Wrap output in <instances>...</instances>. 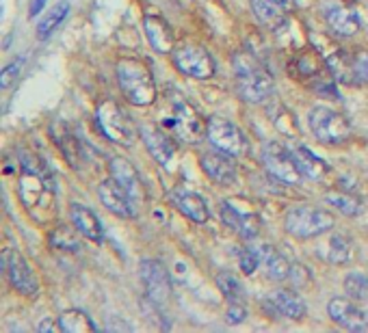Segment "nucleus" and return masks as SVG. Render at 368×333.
Segmentation results:
<instances>
[{
  "instance_id": "nucleus-32",
  "label": "nucleus",
  "mask_w": 368,
  "mask_h": 333,
  "mask_svg": "<svg viewBox=\"0 0 368 333\" xmlns=\"http://www.w3.org/2000/svg\"><path fill=\"white\" fill-rule=\"evenodd\" d=\"M325 258H327L331 264H345V262H349V258H351V245H349V240L343 238V236H331L329 242H327Z\"/></svg>"
},
{
  "instance_id": "nucleus-4",
  "label": "nucleus",
  "mask_w": 368,
  "mask_h": 333,
  "mask_svg": "<svg viewBox=\"0 0 368 333\" xmlns=\"http://www.w3.org/2000/svg\"><path fill=\"white\" fill-rule=\"evenodd\" d=\"M234 72H236L239 94L247 102L260 104L273 94V78L267 74V70L258 61H253L249 54L234 56Z\"/></svg>"
},
{
  "instance_id": "nucleus-23",
  "label": "nucleus",
  "mask_w": 368,
  "mask_h": 333,
  "mask_svg": "<svg viewBox=\"0 0 368 333\" xmlns=\"http://www.w3.org/2000/svg\"><path fill=\"white\" fill-rule=\"evenodd\" d=\"M144 28L156 52H163V54L174 52V30L169 26V22H165L158 15H148L144 20Z\"/></svg>"
},
{
  "instance_id": "nucleus-43",
  "label": "nucleus",
  "mask_w": 368,
  "mask_h": 333,
  "mask_svg": "<svg viewBox=\"0 0 368 333\" xmlns=\"http://www.w3.org/2000/svg\"><path fill=\"white\" fill-rule=\"evenodd\" d=\"M366 3H368V0H366Z\"/></svg>"
},
{
  "instance_id": "nucleus-37",
  "label": "nucleus",
  "mask_w": 368,
  "mask_h": 333,
  "mask_svg": "<svg viewBox=\"0 0 368 333\" xmlns=\"http://www.w3.org/2000/svg\"><path fill=\"white\" fill-rule=\"evenodd\" d=\"M288 279H293V284L297 288H303L310 282V270L305 266H301L299 262L291 264V272H288Z\"/></svg>"
},
{
  "instance_id": "nucleus-16",
  "label": "nucleus",
  "mask_w": 368,
  "mask_h": 333,
  "mask_svg": "<svg viewBox=\"0 0 368 333\" xmlns=\"http://www.w3.org/2000/svg\"><path fill=\"white\" fill-rule=\"evenodd\" d=\"M323 15H325V22L329 24V28L341 37H353L360 30L357 13L351 7H347L345 3H341V0H331V3H327L323 7Z\"/></svg>"
},
{
  "instance_id": "nucleus-36",
  "label": "nucleus",
  "mask_w": 368,
  "mask_h": 333,
  "mask_svg": "<svg viewBox=\"0 0 368 333\" xmlns=\"http://www.w3.org/2000/svg\"><path fill=\"white\" fill-rule=\"evenodd\" d=\"M239 262H241V270L245 272V275H253V272H256V268L260 266V260H258V256H256V251H253V249L243 251L241 258H239Z\"/></svg>"
},
{
  "instance_id": "nucleus-2",
  "label": "nucleus",
  "mask_w": 368,
  "mask_h": 333,
  "mask_svg": "<svg viewBox=\"0 0 368 333\" xmlns=\"http://www.w3.org/2000/svg\"><path fill=\"white\" fill-rule=\"evenodd\" d=\"M20 165H22V175L18 182V195H20L24 208L42 221L39 212L50 215L48 210L54 201V195L50 193L48 180H46L37 158L35 161L24 158V161H20Z\"/></svg>"
},
{
  "instance_id": "nucleus-18",
  "label": "nucleus",
  "mask_w": 368,
  "mask_h": 333,
  "mask_svg": "<svg viewBox=\"0 0 368 333\" xmlns=\"http://www.w3.org/2000/svg\"><path fill=\"white\" fill-rule=\"evenodd\" d=\"M232 156L223 154V151H206L202 154V169L206 171V175L215 182V184H221V187H230L234 184L236 180V167L234 163L230 161Z\"/></svg>"
},
{
  "instance_id": "nucleus-6",
  "label": "nucleus",
  "mask_w": 368,
  "mask_h": 333,
  "mask_svg": "<svg viewBox=\"0 0 368 333\" xmlns=\"http://www.w3.org/2000/svg\"><path fill=\"white\" fill-rule=\"evenodd\" d=\"M284 227L291 236L307 240L327 234L334 227V215L323 208L312 206H297L286 212Z\"/></svg>"
},
{
  "instance_id": "nucleus-20",
  "label": "nucleus",
  "mask_w": 368,
  "mask_h": 333,
  "mask_svg": "<svg viewBox=\"0 0 368 333\" xmlns=\"http://www.w3.org/2000/svg\"><path fill=\"white\" fill-rule=\"evenodd\" d=\"M221 210V219L223 223H228L232 230H236L241 236L245 238H253L258 232H260V221L256 215H251V212H243L239 208L232 206V201H221L219 206Z\"/></svg>"
},
{
  "instance_id": "nucleus-29",
  "label": "nucleus",
  "mask_w": 368,
  "mask_h": 333,
  "mask_svg": "<svg viewBox=\"0 0 368 333\" xmlns=\"http://www.w3.org/2000/svg\"><path fill=\"white\" fill-rule=\"evenodd\" d=\"M68 13H70V5H68V3L54 5L52 11L37 24V35H39V39H48V37L54 33V30H56V26H59V24L68 18Z\"/></svg>"
},
{
  "instance_id": "nucleus-26",
  "label": "nucleus",
  "mask_w": 368,
  "mask_h": 333,
  "mask_svg": "<svg viewBox=\"0 0 368 333\" xmlns=\"http://www.w3.org/2000/svg\"><path fill=\"white\" fill-rule=\"evenodd\" d=\"M249 5L256 20L269 28H277L286 20V9H281L275 0H249Z\"/></svg>"
},
{
  "instance_id": "nucleus-13",
  "label": "nucleus",
  "mask_w": 368,
  "mask_h": 333,
  "mask_svg": "<svg viewBox=\"0 0 368 333\" xmlns=\"http://www.w3.org/2000/svg\"><path fill=\"white\" fill-rule=\"evenodd\" d=\"M5 264H7V277L13 286V290H18L24 296H35L39 292V279L33 272L31 264H28L20 253H9L5 256Z\"/></svg>"
},
{
  "instance_id": "nucleus-11",
  "label": "nucleus",
  "mask_w": 368,
  "mask_h": 333,
  "mask_svg": "<svg viewBox=\"0 0 368 333\" xmlns=\"http://www.w3.org/2000/svg\"><path fill=\"white\" fill-rule=\"evenodd\" d=\"M265 167L275 180L286 182V184H297V182L303 177L297 163H295V158H293V151L286 149L284 145H279V143H267V147H265Z\"/></svg>"
},
{
  "instance_id": "nucleus-28",
  "label": "nucleus",
  "mask_w": 368,
  "mask_h": 333,
  "mask_svg": "<svg viewBox=\"0 0 368 333\" xmlns=\"http://www.w3.org/2000/svg\"><path fill=\"white\" fill-rule=\"evenodd\" d=\"M59 327L63 333H87L96 331V322L89 318V314H84L80 310H68L59 316Z\"/></svg>"
},
{
  "instance_id": "nucleus-27",
  "label": "nucleus",
  "mask_w": 368,
  "mask_h": 333,
  "mask_svg": "<svg viewBox=\"0 0 368 333\" xmlns=\"http://www.w3.org/2000/svg\"><path fill=\"white\" fill-rule=\"evenodd\" d=\"M325 61H327V68H329V72L334 74L336 80L347 82V84H353L355 82V76H353V56L345 54L343 50H336V52H329L325 56Z\"/></svg>"
},
{
  "instance_id": "nucleus-8",
  "label": "nucleus",
  "mask_w": 368,
  "mask_h": 333,
  "mask_svg": "<svg viewBox=\"0 0 368 333\" xmlns=\"http://www.w3.org/2000/svg\"><path fill=\"white\" fill-rule=\"evenodd\" d=\"M206 137L215 149L223 151V154H228L232 158H241L243 154H247V139L230 119L210 117L206 126Z\"/></svg>"
},
{
  "instance_id": "nucleus-30",
  "label": "nucleus",
  "mask_w": 368,
  "mask_h": 333,
  "mask_svg": "<svg viewBox=\"0 0 368 333\" xmlns=\"http://www.w3.org/2000/svg\"><path fill=\"white\" fill-rule=\"evenodd\" d=\"M217 286L219 290L223 292V296L228 299V303H243L245 299V288L243 284L239 282L236 275H232V272H219L217 275Z\"/></svg>"
},
{
  "instance_id": "nucleus-15",
  "label": "nucleus",
  "mask_w": 368,
  "mask_h": 333,
  "mask_svg": "<svg viewBox=\"0 0 368 333\" xmlns=\"http://www.w3.org/2000/svg\"><path fill=\"white\" fill-rule=\"evenodd\" d=\"M108 173L128 193V197L134 201V206H141L146 201V191H144V184H141V175L126 158H113L108 163Z\"/></svg>"
},
{
  "instance_id": "nucleus-5",
  "label": "nucleus",
  "mask_w": 368,
  "mask_h": 333,
  "mask_svg": "<svg viewBox=\"0 0 368 333\" xmlns=\"http://www.w3.org/2000/svg\"><path fill=\"white\" fill-rule=\"evenodd\" d=\"M96 115H98V126H100L102 134L110 143L132 147L137 143V139L141 137L139 128L134 126V121L128 117V113H124L113 100L100 102Z\"/></svg>"
},
{
  "instance_id": "nucleus-21",
  "label": "nucleus",
  "mask_w": 368,
  "mask_h": 333,
  "mask_svg": "<svg viewBox=\"0 0 368 333\" xmlns=\"http://www.w3.org/2000/svg\"><path fill=\"white\" fill-rule=\"evenodd\" d=\"M172 199L176 201V206L180 208V212L186 219H191L195 223H206L208 221V206L202 199V195H197L195 191L176 189L172 193Z\"/></svg>"
},
{
  "instance_id": "nucleus-33",
  "label": "nucleus",
  "mask_w": 368,
  "mask_h": 333,
  "mask_svg": "<svg viewBox=\"0 0 368 333\" xmlns=\"http://www.w3.org/2000/svg\"><path fill=\"white\" fill-rule=\"evenodd\" d=\"M50 245L54 249H61V251H78L80 249V240H78V236L70 227H56L50 234Z\"/></svg>"
},
{
  "instance_id": "nucleus-9",
  "label": "nucleus",
  "mask_w": 368,
  "mask_h": 333,
  "mask_svg": "<svg viewBox=\"0 0 368 333\" xmlns=\"http://www.w3.org/2000/svg\"><path fill=\"white\" fill-rule=\"evenodd\" d=\"M172 58L176 68L189 76V78H197V80H206L210 76H215V58L210 56L208 50H204L202 46L195 44H182L178 48H174Z\"/></svg>"
},
{
  "instance_id": "nucleus-31",
  "label": "nucleus",
  "mask_w": 368,
  "mask_h": 333,
  "mask_svg": "<svg viewBox=\"0 0 368 333\" xmlns=\"http://www.w3.org/2000/svg\"><path fill=\"white\" fill-rule=\"evenodd\" d=\"M325 201L334 210L343 212L345 217H355V215H360V210H362V201L351 193H329L325 197Z\"/></svg>"
},
{
  "instance_id": "nucleus-3",
  "label": "nucleus",
  "mask_w": 368,
  "mask_h": 333,
  "mask_svg": "<svg viewBox=\"0 0 368 333\" xmlns=\"http://www.w3.org/2000/svg\"><path fill=\"white\" fill-rule=\"evenodd\" d=\"M165 126L172 130L180 141L186 143H197L206 134L204 119L197 113L180 94H167V111H165Z\"/></svg>"
},
{
  "instance_id": "nucleus-25",
  "label": "nucleus",
  "mask_w": 368,
  "mask_h": 333,
  "mask_svg": "<svg viewBox=\"0 0 368 333\" xmlns=\"http://www.w3.org/2000/svg\"><path fill=\"white\" fill-rule=\"evenodd\" d=\"M291 151H293V158H295V163H297V167H299V171H301L303 177L312 180V182H321L329 173L327 163L321 161L317 154H312V151H310L307 147L295 145Z\"/></svg>"
},
{
  "instance_id": "nucleus-1",
  "label": "nucleus",
  "mask_w": 368,
  "mask_h": 333,
  "mask_svg": "<svg viewBox=\"0 0 368 333\" xmlns=\"http://www.w3.org/2000/svg\"><path fill=\"white\" fill-rule=\"evenodd\" d=\"M118 82L134 106H152L156 102V82L152 70L144 58L137 56H122L115 65Z\"/></svg>"
},
{
  "instance_id": "nucleus-40",
  "label": "nucleus",
  "mask_w": 368,
  "mask_h": 333,
  "mask_svg": "<svg viewBox=\"0 0 368 333\" xmlns=\"http://www.w3.org/2000/svg\"><path fill=\"white\" fill-rule=\"evenodd\" d=\"M42 333L44 331H61V327H59V320H52V318H46L44 322H39V327H37Z\"/></svg>"
},
{
  "instance_id": "nucleus-35",
  "label": "nucleus",
  "mask_w": 368,
  "mask_h": 333,
  "mask_svg": "<svg viewBox=\"0 0 368 333\" xmlns=\"http://www.w3.org/2000/svg\"><path fill=\"white\" fill-rule=\"evenodd\" d=\"M353 76L355 82L368 87V52H357L353 56Z\"/></svg>"
},
{
  "instance_id": "nucleus-12",
  "label": "nucleus",
  "mask_w": 368,
  "mask_h": 333,
  "mask_svg": "<svg viewBox=\"0 0 368 333\" xmlns=\"http://www.w3.org/2000/svg\"><path fill=\"white\" fill-rule=\"evenodd\" d=\"M139 132H141V139H144V143L150 151V156L165 169L172 167V161L176 158V145H174L172 137L163 132L154 124H144L139 128Z\"/></svg>"
},
{
  "instance_id": "nucleus-7",
  "label": "nucleus",
  "mask_w": 368,
  "mask_h": 333,
  "mask_svg": "<svg viewBox=\"0 0 368 333\" xmlns=\"http://www.w3.org/2000/svg\"><path fill=\"white\" fill-rule=\"evenodd\" d=\"M310 130L325 145H341L351 137V124L347 115L329 106H315L310 111Z\"/></svg>"
},
{
  "instance_id": "nucleus-22",
  "label": "nucleus",
  "mask_w": 368,
  "mask_h": 333,
  "mask_svg": "<svg viewBox=\"0 0 368 333\" xmlns=\"http://www.w3.org/2000/svg\"><path fill=\"white\" fill-rule=\"evenodd\" d=\"M260 260L262 270L267 272V277H271L273 282H284L288 279V272H291V262L281 256L277 249H273L271 245H260L253 249Z\"/></svg>"
},
{
  "instance_id": "nucleus-38",
  "label": "nucleus",
  "mask_w": 368,
  "mask_h": 333,
  "mask_svg": "<svg viewBox=\"0 0 368 333\" xmlns=\"http://www.w3.org/2000/svg\"><path fill=\"white\" fill-rule=\"evenodd\" d=\"M247 318V310L243 303H230L228 308V314H225V320H228L230 325H239Z\"/></svg>"
},
{
  "instance_id": "nucleus-34",
  "label": "nucleus",
  "mask_w": 368,
  "mask_h": 333,
  "mask_svg": "<svg viewBox=\"0 0 368 333\" xmlns=\"http://www.w3.org/2000/svg\"><path fill=\"white\" fill-rule=\"evenodd\" d=\"M345 290L347 296H351L353 301L368 299V277L362 275V272H349L345 277Z\"/></svg>"
},
{
  "instance_id": "nucleus-10",
  "label": "nucleus",
  "mask_w": 368,
  "mask_h": 333,
  "mask_svg": "<svg viewBox=\"0 0 368 333\" xmlns=\"http://www.w3.org/2000/svg\"><path fill=\"white\" fill-rule=\"evenodd\" d=\"M139 275L141 282H144L148 299L156 308H163L169 301V296H172V279H169V272L165 270V266L154 260H144L139 266Z\"/></svg>"
},
{
  "instance_id": "nucleus-42",
  "label": "nucleus",
  "mask_w": 368,
  "mask_h": 333,
  "mask_svg": "<svg viewBox=\"0 0 368 333\" xmlns=\"http://www.w3.org/2000/svg\"><path fill=\"white\" fill-rule=\"evenodd\" d=\"M275 3H277V5H279L281 9H286V11H288V9H293L295 0H275Z\"/></svg>"
},
{
  "instance_id": "nucleus-14",
  "label": "nucleus",
  "mask_w": 368,
  "mask_h": 333,
  "mask_svg": "<svg viewBox=\"0 0 368 333\" xmlns=\"http://www.w3.org/2000/svg\"><path fill=\"white\" fill-rule=\"evenodd\" d=\"M98 199L102 201V206L113 212V215H118L122 219H132L137 215V206L134 201L128 197V193L118 184L115 180H104L100 182L98 187Z\"/></svg>"
},
{
  "instance_id": "nucleus-24",
  "label": "nucleus",
  "mask_w": 368,
  "mask_h": 333,
  "mask_svg": "<svg viewBox=\"0 0 368 333\" xmlns=\"http://www.w3.org/2000/svg\"><path fill=\"white\" fill-rule=\"evenodd\" d=\"M269 303L275 308L277 314H281L284 318H291V320H301L305 316V303L299 299L297 292L293 290H286V288H279V290H273L269 294Z\"/></svg>"
},
{
  "instance_id": "nucleus-19",
  "label": "nucleus",
  "mask_w": 368,
  "mask_h": 333,
  "mask_svg": "<svg viewBox=\"0 0 368 333\" xmlns=\"http://www.w3.org/2000/svg\"><path fill=\"white\" fill-rule=\"evenodd\" d=\"M70 215H72V223L74 230L91 242H102L104 238V227L100 223V219L96 217V212L82 203H72L70 206Z\"/></svg>"
},
{
  "instance_id": "nucleus-41",
  "label": "nucleus",
  "mask_w": 368,
  "mask_h": 333,
  "mask_svg": "<svg viewBox=\"0 0 368 333\" xmlns=\"http://www.w3.org/2000/svg\"><path fill=\"white\" fill-rule=\"evenodd\" d=\"M48 3V0H33V5H31V11H28V15L31 18H35L42 9H44V5Z\"/></svg>"
},
{
  "instance_id": "nucleus-39",
  "label": "nucleus",
  "mask_w": 368,
  "mask_h": 333,
  "mask_svg": "<svg viewBox=\"0 0 368 333\" xmlns=\"http://www.w3.org/2000/svg\"><path fill=\"white\" fill-rule=\"evenodd\" d=\"M18 74H20V63H11V65H7V68L3 70V74H0V87H3V89H9L11 82H13V78H18Z\"/></svg>"
},
{
  "instance_id": "nucleus-17",
  "label": "nucleus",
  "mask_w": 368,
  "mask_h": 333,
  "mask_svg": "<svg viewBox=\"0 0 368 333\" xmlns=\"http://www.w3.org/2000/svg\"><path fill=\"white\" fill-rule=\"evenodd\" d=\"M327 314L338 327L349 329V331H364L368 327L366 314L351 301V296L349 299H341V296L331 299L329 306H327Z\"/></svg>"
}]
</instances>
